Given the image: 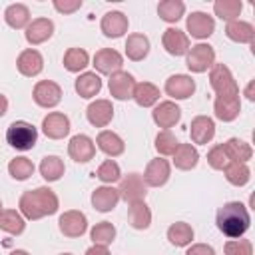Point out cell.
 <instances>
[{
	"label": "cell",
	"instance_id": "1",
	"mask_svg": "<svg viewBox=\"0 0 255 255\" xmlns=\"http://www.w3.org/2000/svg\"><path fill=\"white\" fill-rule=\"evenodd\" d=\"M18 207H20V213L24 219L38 221L46 215H54L60 207V201H58V195L50 187L42 185V187L24 191L20 195Z\"/></svg>",
	"mask_w": 255,
	"mask_h": 255
},
{
	"label": "cell",
	"instance_id": "2",
	"mask_svg": "<svg viewBox=\"0 0 255 255\" xmlns=\"http://www.w3.org/2000/svg\"><path fill=\"white\" fill-rule=\"evenodd\" d=\"M215 223L217 229L229 237V239H239L247 233L249 225H251V215L245 203L241 201H227L217 209L215 215Z\"/></svg>",
	"mask_w": 255,
	"mask_h": 255
},
{
	"label": "cell",
	"instance_id": "3",
	"mask_svg": "<svg viewBox=\"0 0 255 255\" xmlns=\"http://www.w3.org/2000/svg\"><path fill=\"white\" fill-rule=\"evenodd\" d=\"M6 141L18 149V151H28L36 145L38 141V129L36 126H32L30 122H24V120H16L8 126L6 129Z\"/></svg>",
	"mask_w": 255,
	"mask_h": 255
},
{
	"label": "cell",
	"instance_id": "4",
	"mask_svg": "<svg viewBox=\"0 0 255 255\" xmlns=\"http://www.w3.org/2000/svg\"><path fill=\"white\" fill-rule=\"evenodd\" d=\"M213 64H215V50L209 44H203V42L195 44L185 54V66L193 74H203V72L211 70Z\"/></svg>",
	"mask_w": 255,
	"mask_h": 255
},
{
	"label": "cell",
	"instance_id": "5",
	"mask_svg": "<svg viewBox=\"0 0 255 255\" xmlns=\"http://www.w3.org/2000/svg\"><path fill=\"white\" fill-rule=\"evenodd\" d=\"M209 86L217 96H235L239 94V86L225 64H213L209 70Z\"/></svg>",
	"mask_w": 255,
	"mask_h": 255
},
{
	"label": "cell",
	"instance_id": "6",
	"mask_svg": "<svg viewBox=\"0 0 255 255\" xmlns=\"http://www.w3.org/2000/svg\"><path fill=\"white\" fill-rule=\"evenodd\" d=\"M120 199H124L126 203H137V201H145L147 195V185L143 181V177L139 173H128L120 179V187H118Z\"/></svg>",
	"mask_w": 255,
	"mask_h": 255
},
{
	"label": "cell",
	"instance_id": "7",
	"mask_svg": "<svg viewBox=\"0 0 255 255\" xmlns=\"http://www.w3.org/2000/svg\"><path fill=\"white\" fill-rule=\"evenodd\" d=\"M58 227H60V233L66 237H72V239L82 237L88 231V217H86V213H82L78 209H70L60 215Z\"/></svg>",
	"mask_w": 255,
	"mask_h": 255
},
{
	"label": "cell",
	"instance_id": "8",
	"mask_svg": "<svg viewBox=\"0 0 255 255\" xmlns=\"http://www.w3.org/2000/svg\"><path fill=\"white\" fill-rule=\"evenodd\" d=\"M32 98L40 108H56L62 102V88L52 80H40L32 90Z\"/></svg>",
	"mask_w": 255,
	"mask_h": 255
},
{
	"label": "cell",
	"instance_id": "9",
	"mask_svg": "<svg viewBox=\"0 0 255 255\" xmlns=\"http://www.w3.org/2000/svg\"><path fill=\"white\" fill-rule=\"evenodd\" d=\"M151 120L157 128L161 129H169L173 128L179 120H181V110L175 102L171 100H165V102H157L153 112H151Z\"/></svg>",
	"mask_w": 255,
	"mask_h": 255
},
{
	"label": "cell",
	"instance_id": "10",
	"mask_svg": "<svg viewBox=\"0 0 255 255\" xmlns=\"http://www.w3.org/2000/svg\"><path fill=\"white\" fill-rule=\"evenodd\" d=\"M98 74H106V76H112L116 72L122 70L124 66V56L114 50V48H102L94 54V64H92Z\"/></svg>",
	"mask_w": 255,
	"mask_h": 255
},
{
	"label": "cell",
	"instance_id": "11",
	"mask_svg": "<svg viewBox=\"0 0 255 255\" xmlns=\"http://www.w3.org/2000/svg\"><path fill=\"white\" fill-rule=\"evenodd\" d=\"M163 90L171 100H187L195 92V80L187 74H175L165 80Z\"/></svg>",
	"mask_w": 255,
	"mask_h": 255
},
{
	"label": "cell",
	"instance_id": "12",
	"mask_svg": "<svg viewBox=\"0 0 255 255\" xmlns=\"http://www.w3.org/2000/svg\"><path fill=\"white\" fill-rule=\"evenodd\" d=\"M108 88H110V96L114 100H120V102H126L131 98L133 94V88H135V78L129 74V72H116L110 76V82H108Z\"/></svg>",
	"mask_w": 255,
	"mask_h": 255
},
{
	"label": "cell",
	"instance_id": "13",
	"mask_svg": "<svg viewBox=\"0 0 255 255\" xmlns=\"http://www.w3.org/2000/svg\"><path fill=\"white\" fill-rule=\"evenodd\" d=\"M68 155L76 163H88L96 155V143H94V139L90 135H86V133L74 135L70 139V143H68Z\"/></svg>",
	"mask_w": 255,
	"mask_h": 255
},
{
	"label": "cell",
	"instance_id": "14",
	"mask_svg": "<svg viewBox=\"0 0 255 255\" xmlns=\"http://www.w3.org/2000/svg\"><path fill=\"white\" fill-rule=\"evenodd\" d=\"M169 175H171L169 161L163 159V157H155V159H151L145 165V171H143L141 177H143V181H145L147 187H161V185L167 183Z\"/></svg>",
	"mask_w": 255,
	"mask_h": 255
},
{
	"label": "cell",
	"instance_id": "15",
	"mask_svg": "<svg viewBox=\"0 0 255 255\" xmlns=\"http://www.w3.org/2000/svg\"><path fill=\"white\" fill-rule=\"evenodd\" d=\"M185 28H187V32H189L193 38L205 40V38H209V36L215 32V20H213V16H209V14L197 10V12H191V14L187 16Z\"/></svg>",
	"mask_w": 255,
	"mask_h": 255
},
{
	"label": "cell",
	"instance_id": "16",
	"mask_svg": "<svg viewBox=\"0 0 255 255\" xmlns=\"http://www.w3.org/2000/svg\"><path fill=\"white\" fill-rule=\"evenodd\" d=\"M213 112L219 122H233L241 114V98L235 96H215L213 100Z\"/></svg>",
	"mask_w": 255,
	"mask_h": 255
},
{
	"label": "cell",
	"instance_id": "17",
	"mask_svg": "<svg viewBox=\"0 0 255 255\" xmlns=\"http://www.w3.org/2000/svg\"><path fill=\"white\" fill-rule=\"evenodd\" d=\"M42 131L50 139H64L70 133V118L62 112H50L42 120Z\"/></svg>",
	"mask_w": 255,
	"mask_h": 255
},
{
	"label": "cell",
	"instance_id": "18",
	"mask_svg": "<svg viewBox=\"0 0 255 255\" xmlns=\"http://www.w3.org/2000/svg\"><path fill=\"white\" fill-rule=\"evenodd\" d=\"M16 68L22 76L26 78H34L44 70V58L36 48H26L18 54L16 58Z\"/></svg>",
	"mask_w": 255,
	"mask_h": 255
},
{
	"label": "cell",
	"instance_id": "19",
	"mask_svg": "<svg viewBox=\"0 0 255 255\" xmlns=\"http://www.w3.org/2000/svg\"><path fill=\"white\" fill-rule=\"evenodd\" d=\"M128 16L120 10H112V12H106L102 16V22H100V30L104 32L106 38H122L126 32H128Z\"/></svg>",
	"mask_w": 255,
	"mask_h": 255
},
{
	"label": "cell",
	"instance_id": "20",
	"mask_svg": "<svg viewBox=\"0 0 255 255\" xmlns=\"http://www.w3.org/2000/svg\"><path fill=\"white\" fill-rule=\"evenodd\" d=\"M161 44L169 56H185L189 46V36L179 28H167L161 36Z\"/></svg>",
	"mask_w": 255,
	"mask_h": 255
},
{
	"label": "cell",
	"instance_id": "21",
	"mask_svg": "<svg viewBox=\"0 0 255 255\" xmlns=\"http://www.w3.org/2000/svg\"><path fill=\"white\" fill-rule=\"evenodd\" d=\"M215 135V122L209 116H195L189 124V137L193 143L207 145Z\"/></svg>",
	"mask_w": 255,
	"mask_h": 255
},
{
	"label": "cell",
	"instance_id": "22",
	"mask_svg": "<svg viewBox=\"0 0 255 255\" xmlns=\"http://www.w3.org/2000/svg\"><path fill=\"white\" fill-rule=\"evenodd\" d=\"M54 34V22L50 18H36V20H30V24L26 26V42L30 46H38V44H44L46 40H50Z\"/></svg>",
	"mask_w": 255,
	"mask_h": 255
},
{
	"label": "cell",
	"instance_id": "23",
	"mask_svg": "<svg viewBox=\"0 0 255 255\" xmlns=\"http://www.w3.org/2000/svg\"><path fill=\"white\" fill-rule=\"evenodd\" d=\"M86 118L94 128H106L114 118V106L110 100H96L88 106Z\"/></svg>",
	"mask_w": 255,
	"mask_h": 255
},
{
	"label": "cell",
	"instance_id": "24",
	"mask_svg": "<svg viewBox=\"0 0 255 255\" xmlns=\"http://www.w3.org/2000/svg\"><path fill=\"white\" fill-rule=\"evenodd\" d=\"M94 143H96L98 149L104 151L108 157H118V155H122V153L126 151L124 139H122L116 131H112V129H102V131L98 133V137H96Z\"/></svg>",
	"mask_w": 255,
	"mask_h": 255
},
{
	"label": "cell",
	"instance_id": "25",
	"mask_svg": "<svg viewBox=\"0 0 255 255\" xmlns=\"http://www.w3.org/2000/svg\"><path fill=\"white\" fill-rule=\"evenodd\" d=\"M120 201V193L116 187L112 185H102V187H96L92 191V205L96 211L100 213H108L112 211Z\"/></svg>",
	"mask_w": 255,
	"mask_h": 255
},
{
	"label": "cell",
	"instance_id": "26",
	"mask_svg": "<svg viewBox=\"0 0 255 255\" xmlns=\"http://www.w3.org/2000/svg\"><path fill=\"white\" fill-rule=\"evenodd\" d=\"M225 36L237 44H253L255 40V28L251 22L245 20H233L225 26Z\"/></svg>",
	"mask_w": 255,
	"mask_h": 255
},
{
	"label": "cell",
	"instance_id": "27",
	"mask_svg": "<svg viewBox=\"0 0 255 255\" xmlns=\"http://www.w3.org/2000/svg\"><path fill=\"white\" fill-rule=\"evenodd\" d=\"M74 88H76V92H78L80 98L90 100V98H94V96L100 94V90H102V78L96 72H82L76 78Z\"/></svg>",
	"mask_w": 255,
	"mask_h": 255
},
{
	"label": "cell",
	"instance_id": "28",
	"mask_svg": "<svg viewBox=\"0 0 255 255\" xmlns=\"http://www.w3.org/2000/svg\"><path fill=\"white\" fill-rule=\"evenodd\" d=\"M159 88L151 82H139L135 84L133 88V94H131V100L139 106V108H151L159 102Z\"/></svg>",
	"mask_w": 255,
	"mask_h": 255
},
{
	"label": "cell",
	"instance_id": "29",
	"mask_svg": "<svg viewBox=\"0 0 255 255\" xmlns=\"http://www.w3.org/2000/svg\"><path fill=\"white\" fill-rule=\"evenodd\" d=\"M197 161H199V151L193 143H179L177 149L173 151V165L181 171L193 169Z\"/></svg>",
	"mask_w": 255,
	"mask_h": 255
},
{
	"label": "cell",
	"instance_id": "30",
	"mask_svg": "<svg viewBox=\"0 0 255 255\" xmlns=\"http://www.w3.org/2000/svg\"><path fill=\"white\" fill-rule=\"evenodd\" d=\"M149 54V38L145 34H129L126 40V56L131 62H141Z\"/></svg>",
	"mask_w": 255,
	"mask_h": 255
},
{
	"label": "cell",
	"instance_id": "31",
	"mask_svg": "<svg viewBox=\"0 0 255 255\" xmlns=\"http://www.w3.org/2000/svg\"><path fill=\"white\" fill-rule=\"evenodd\" d=\"M128 221L133 229L143 231L151 225V209L145 201H137V203H129L128 209Z\"/></svg>",
	"mask_w": 255,
	"mask_h": 255
},
{
	"label": "cell",
	"instance_id": "32",
	"mask_svg": "<svg viewBox=\"0 0 255 255\" xmlns=\"http://www.w3.org/2000/svg\"><path fill=\"white\" fill-rule=\"evenodd\" d=\"M223 147H225V153H227V157H229L231 161L247 163V161L253 157V147H251L247 141L239 139V137H229V139L223 143Z\"/></svg>",
	"mask_w": 255,
	"mask_h": 255
},
{
	"label": "cell",
	"instance_id": "33",
	"mask_svg": "<svg viewBox=\"0 0 255 255\" xmlns=\"http://www.w3.org/2000/svg\"><path fill=\"white\" fill-rule=\"evenodd\" d=\"M4 20L14 30H22V28L26 30V26L30 24V10H28L26 4H20V2L10 4L4 10Z\"/></svg>",
	"mask_w": 255,
	"mask_h": 255
},
{
	"label": "cell",
	"instance_id": "34",
	"mask_svg": "<svg viewBox=\"0 0 255 255\" xmlns=\"http://www.w3.org/2000/svg\"><path fill=\"white\" fill-rule=\"evenodd\" d=\"M193 235L195 233H193L191 225L185 223V221H175V223H171L167 227V239L175 247H187V245H191Z\"/></svg>",
	"mask_w": 255,
	"mask_h": 255
},
{
	"label": "cell",
	"instance_id": "35",
	"mask_svg": "<svg viewBox=\"0 0 255 255\" xmlns=\"http://www.w3.org/2000/svg\"><path fill=\"white\" fill-rule=\"evenodd\" d=\"M0 229L10 235H20L26 229V219L16 209H2L0 213Z\"/></svg>",
	"mask_w": 255,
	"mask_h": 255
},
{
	"label": "cell",
	"instance_id": "36",
	"mask_svg": "<svg viewBox=\"0 0 255 255\" xmlns=\"http://www.w3.org/2000/svg\"><path fill=\"white\" fill-rule=\"evenodd\" d=\"M90 64V54L84 48H68L64 54V68L72 74L82 72Z\"/></svg>",
	"mask_w": 255,
	"mask_h": 255
},
{
	"label": "cell",
	"instance_id": "37",
	"mask_svg": "<svg viewBox=\"0 0 255 255\" xmlns=\"http://www.w3.org/2000/svg\"><path fill=\"white\" fill-rule=\"evenodd\" d=\"M40 175L46 179V181H58L64 171H66V165L64 161L58 157V155H46L42 161H40Z\"/></svg>",
	"mask_w": 255,
	"mask_h": 255
},
{
	"label": "cell",
	"instance_id": "38",
	"mask_svg": "<svg viewBox=\"0 0 255 255\" xmlns=\"http://www.w3.org/2000/svg\"><path fill=\"white\" fill-rule=\"evenodd\" d=\"M157 14L163 22L173 24V22L181 20V16L185 14V4L181 0H161L157 4Z\"/></svg>",
	"mask_w": 255,
	"mask_h": 255
},
{
	"label": "cell",
	"instance_id": "39",
	"mask_svg": "<svg viewBox=\"0 0 255 255\" xmlns=\"http://www.w3.org/2000/svg\"><path fill=\"white\" fill-rule=\"evenodd\" d=\"M223 171H225V179H227L231 185H235V187H243V185H247L249 179H251V169H249L247 163L231 161Z\"/></svg>",
	"mask_w": 255,
	"mask_h": 255
},
{
	"label": "cell",
	"instance_id": "40",
	"mask_svg": "<svg viewBox=\"0 0 255 255\" xmlns=\"http://www.w3.org/2000/svg\"><path fill=\"white\" fill-rule=\"evenodd\" d=\"M241 10H243L241 0H217V2L213 4V12H215V16H219V18L225 20V22L239 20Z\"/></svg>",
	"mask_w": 255,
	"mask_h": 255
},
{
	"label": "cell",
	"instance_id": "41",
	"mask_svg": "<svg viewBox=\"0 0 255 255\" xmlns=\"http://www.w3.org/2000/svg\"><path fill=\"white\" fill-rule=\"evenodd\" d=\"M34 163H32V159H28V157H24V155H18V157H14V159H10V163H8V173L16 179V181H26L28 177H32L34 175Z\"/></svg>",
	"mask_w": 255,
	"mask_h": 255
},
{
	"label": "cell",
	"instance_id": "42",
	"mask_svg": "<svg viewBox=\"0 0 255 255\" xmlns=\"http://www.w3.org/2000/svg\"><path fill=\"white\" fill-rule=\"evenodd\" d=\"M90 237L94 245H112L116 239V227L110 221H100L90 229Z\"/></svg>",
	"mask_w": 255,
	"mask_h": 255
},
{
	"label": "cell",
	"instance_id": "43",
	"mask_svg": "<svg viewBox=\"0 0 255 255\" xmlns=\"http://www.w3.org/2000/svg\"><path fill=\"white\" fill-rule=\"evenodd\" d=\"M94 175H96L100 181H104L106 185H112V183H116V181L122 179V169H120L118 161H114V159H106V161L100 163V167L96 169Z\"/></svg>",
	"mask_w": 255,
	"mask_h": 255
},
{
	"label": "cell",
	"instance_id": "44",
	"mask_svg": "<svg viewBox=\"0 0 255 255\" xmlns=\"http://www.w3.org/2000/svg\"><path fill=\"white\" fill-rule=\"evenodd\" d=\"M177 145H179V141H177V137L169 129H161L155 135V151L159 155H173V151L177 149Z\"/></svg>",
	"mask_w": 255,
	"mask_h": 255
},
{
	"label": "cell",
	"instance_id": "45",
	"mask_svg": "<svg viewBox=\"0 0 255 255\" xmlns=\"http://www.w3.org/2000/svg\"><path fill=\"white\" fill-rule=\"evenodd\" d=\"M207 163H209L213 169H217V171H223V169L231 163V159H229L227 153H225L223 143H217V145H213V147L207 151Z\"/></svg>",
	"mask_w": 255,
	"mask_h": 255
},
{
	"label": "cell",
	"instance_id": "46",
	"mask_svg": "<svg viewBox=\"0 0 255 255\" xmlns=\"http://www.w3.org/2000/svg\"><path fill=\"white\" fill-rule=\"evenodd\" d=\"M225 255H253V245L249 239H229L223 247Z\"/></svg>",
	"mask_w": 255,
	"mask_h": 255
},
{
	"label": "cell",
	"instance_id": "47",
	"mask_svg": "<svg viewBox=\"0 0 255 255\" xmlns=\"http://www.w3.org/2000/svg\"><path fill=\"white\" fill-rule=\"evenodd\" d=\"M52 6H54L60 14H74L76 10L82 8V0H54Z\"/></svg>",
	"mask_w": 255,
	"mask_h": 255
},
{
	"label": "cell",
	"instance_id": "48",
	"mask_svg": "<svg viewBox=\"0 0 255 255\" xmlns=\"http://www.w3.org/2000/svg\"><path fill=\"white\" fill-rule=\"evenodd\" d=\"M185 255H215V249L207 243H193V245H189Z\"/></svg>",
	"mask_w": 255,
	"mask_h": 255
},
{
	"label": "cell",
	"instance_id": "49",
	"mask_svg": "<svg viewBox=\"0 0 255 255\" xmlns=\"http://www.w3.org/2000/svg\"><path fill=\"white\" fill-rule=\"evenodd\" d=\"M84 255H110V249L106 245H92L86 249Z\"/></svg>",
	"mask_w": 255,
	"mask_h": 255
},
{
	"label": "cell",
	"instance_id": "50",
	"mask_svg": "<svg viewBox=\"0 0 255 255\" xmlns=\"http://www.w3.org/2000/svg\"><path fill=\"white\" fill-rule=\"evenodd\" d=\"M245 98H247L249 102H255V80H251V82L247 84V88H245Z\"/></svg>",
	"mask_w": 255,
	"mask_h": 255
},
{
	"label": "cell",
	"instance_id": "51",
	"mask_svg": "<svg viewBox=\"0 0 255 255\" xmlns=\"http://www.w3.org/2000/svg\"><path fill=\"white\" fill-rule=\"evenodd\" d=\"M6 112H8V100H6L4 94H0V118H2Z\"/></svg>",
	"mask_w": 255,
	"mask_h": 255
},
{
	"label": "cell",
	"instance_id": "52",
	"mask_svg": "<svg viewBox=\"0 0 255 255\" xmlns=\"http://www.w3.org/2000/svg\"><path fill=\"white\" fill-rule=\"evenodd\" d=\"M10 255H30V253H28V251H24V249H14Z\"/></svg>",
	"mask_w": 255,
	"mask_h": 255
},
{
	"label": "cell",
	"instance_id": "53",
	"mask_svg": "<svg viewBox=\"0 0 255 255\" xmlns=\"http://www.w3.org/2000/svg\"><path fill=\"white\" fill-rule=\"evenodd\" d=\"M60 255H72V253H60Z\"/></svg>",
	"mask_w": 255,
	"mask_h": 255
},
{
	"label": "cell",
	"instance_id": "54",
	"mask_svg": "<svg viewBox=\"0 0 255 255\" xmlns=\"http://www.w3.org/2000/svg\"><path fill=\"white\" fill-rule=\"evenodd\" d=\"M0 213H2V201H0Z\"/></svg>",
	"mask_w": 255,
	"mask_h": 255
}]
</instances>
